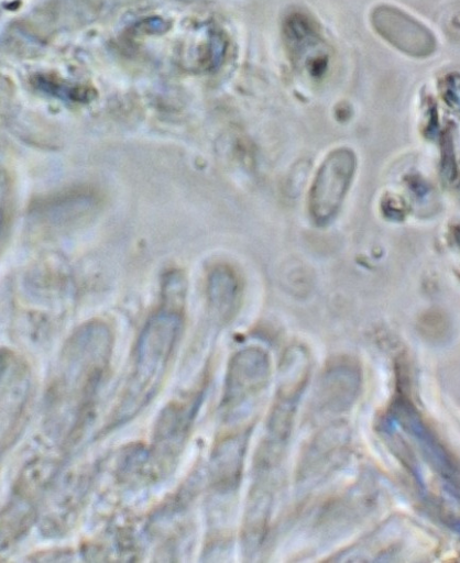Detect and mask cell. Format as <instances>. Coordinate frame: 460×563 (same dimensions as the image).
<instances>
[{
  "label": "cell",
  "instance_id": "obj_14",
  "mask_svg": "<svg viewBox=\"0 0 460 563\" xmlns=\"http://www.w3.org/2000/svg\"><path fill=\"white\" fill-rule=\"evenodd\" d=\"M208 298L210 305L221 316L229 314L238 297V279L226 266L215 267L208 277Z\"/></svg>",
  "mask_w": 460,
  "mask_h": 563
},
{
  "label": "cell",
  "instance_id": "obj_1",
  "mask_svg": "<svg viewBox=\"0 0 460 563\" xmlns=\"http://www.w3.org/2000/svg\"><path fill=\"white\" fill-rule=\"evenodd\" d=\"M113 333L101 320L77 328L65 342L46 394L53 432L72 441L86 427L106 382Z\"/></svg>",
  "mask_w": 460,
  "mask_h": 563
},
{
  "label": "cell",
  "instance_id": "obj_8",
  "mask_svg": "<svg viewBox=\"0 0 460 563\" xmlns=\"http://www.w3.org/2000/svg\"><path fill=\"white\" fill-rule=\"evenodd\" d=\"M202 393L169 402L156 420L151 457L161 473L167 472L176 462L201 402Z\"/></svg>",
  "mask_w": 460,
  "mask_h": 563
},
{
  "label": "cell",
  "instance_id": "obj_11",
  "mask_svg": "<svg viewBox=\"0 0 460 563\" xmlns=\"http://www.w3.org/2000/svg\"><path fill=\"white\" fill-rule=\"evenodd\" d=\"M88 472H73L61 482L43 516L45 532L65 533L77 518L88 494L91 476Z\"/></svg>",
  "mask_w": 460,
  "mask_h": 563
},
{
  "label": "cell",
  "instance_id": "obj_12",
  "mask_svg": "<svg viewBox=\"0 0 460 563\" xmlns=\"http://www.w3.org/2000/svg\"><path fill=\"white\" fill-rule=\"evenodd\" d=\"M247 441L248 432L243 431L224 438L212 451L209 471L216 489L230 490L238 485Z\"/></svg>",
  "mask_w": 460,
  "mask_h": 563
},
{
  "label": "cell",
  "instance_id": "obj_9",
  "mask_svg": "<svg viewBox=\"0 0 460 563\" xmlns=\"http://www.w3.org/2000/svg\"><path fill=\"white\" fill-rule=\"evenodd\" d=\"M374 30L387 43L413 57H427L437 46L434 33L399 8L380 4L371 11Z\"/></svg>",
  "mask_w": 460,
  "mask_h": 563
},
{
  "label": "cell",
  "instance_id": "obj_13",
  "mask_svg": "<svg viewBox=\"0 0 460 563\" xmlns=\"http://www.w3.org/2000/svg\"><path fill=\"white\" fill-rule=\"evenodd\" d=\"M227 49L226 36L212 24L197 29L195 40L188 45L187 60L195 69L213 70L223 60Z\"/></svg>",
  "mask_w": 460,
  "mask_h": 563
},
{
  "label": "cell",
  "instance_id": "obj_16",
  "mask_svg": "<svg viewBox=\"0 0 460 563\" xmlns=\"http://www.w3.org/2000/svg\"><path fill=\"white\" fill-rule=\"evenodd\" d=\"M33 82L40 90L65 100L84 102L92 97V90L88 87L70 85L46 75L36 76Z\"/></svg>",
  "mask_w": 460,
  "mask_h": 563
},
{
  "label": "cell",
  "instance_id": "obj_3",
  "mask_svg": "<svg viewBox=\"0 0 460 563\" xmlns=\"http://www.w3.org/2000/svg\"><path fill=\"white\" fill-rule=\"evenodd\" d=\"M308 372L309 361L304 350L292 349L286 353L264 434L254 457V473L271 474L280 465L292 433Z\"/></svg>",
  "mask_w": 460,
  "mask_h": 563
},
{
  "label": "cell",
  "instance_id": "obj_2",
  "mask_svg": "<svg viewBox=\"0 0 460 563\" xmlns=\"http://www.w3.org/2000/svg\"><path fill=\"white\" fill-rule=\"evenodd\" d=\"M182 329V317L173 309L154 313L144 324L134 349L133 365L110 427L135 417L157 394Z\"/></svg>",
  "mask_w": 460,
  "mask_h": 563
},
{
  "label": "cell",
  "instance_id": "obj_10",
  "mask_svg": "<svg viewBox=\"0 0 460 563\" xmlns=\"http://www.w3.org/2000/svg\"><path fill=\"white\" fill-rule=\"evenodd\" d=\"M283 35L292 62L319 77L328 66V49L317 23L306 13L294 11L283 21Z\"/></svg>",
  "mask_w": 460,
  "mask_h": 563
},
{
  "label": "cell",
  "instance_id": "obj_4",
  "mask_svg": "<svg viewBox=\"0 0 460 563\" xmlns=\"http://www.w3.org/2000/svg\"><path fill=\"white\" fill-rule=\"evenodd\" d=\"M57 465L54 461L36 457L21 470L10 499L1 511V547L4 549L21 539L37 518V508Z\"/></svg>",
  "mask_w": 460,
  "mask_h": 563
},
{
  "label": "cell",
  "instance_id": "obj_15",
  "mask_svg": "<svg viewBox=\"0 0 460 563\" xmlns=\"http://www.w3.org/2000/svg\"><path fill=\"white\" fill-rule=\"evenodd\" d=\"M91 198L88 196H68L55 199V203L42 206L41 216L52 220V223H64L66 219L77 217L79 212H86L91 209Z\"/></svg>",
  "mask_w": 460,
  "mask_h": 563
},
{
  "label": "cell",
  "instance_id": "obj_7",
  "mask_svg": "<svg viewBox=\"0 0 460 563\" xmlns=\"http://www.w3.org/2000/svg\"><path fill=\"white\" fill-rule=\"evenodd\" d=\"M28 363L14 352L1 350V450L17 439L31 396Z\"/></svg>",
  "mask_w": 460,
  "mask_h": 563
},
{
  "label": "cell",
  "instance_id": "obj_5",
  "mask_svg": "<svg viewBox=\"0 0 460 563\" xmlns=\"http://www.w3.org/2000/svg\"><path fill=\"white\" fill-rule=\"evenodd\" d=\"M267 353L255 346L237 352L229 362L221 408L226 418L241 415L265 388L270 378Z\"/></svg>",
  "mask_w": 460,
  "mask_h": 563
},
{
  "label": "cell",
  "instance_id": "obj_6",
  "mask_svg": "<svg viewBox=\"0 0 460 563\" xmlns=\"http://www.w3.org/2000/svg\"><path fill=\"white\" fill-rule=\"evenodd\" d=\"M355 170V156L338 148L319 166L308 196V210L315 223L324 225L338 212Z\"/></svg>",
  "mask_w": 460,
  "mask_h": 563
}]
</instances>
